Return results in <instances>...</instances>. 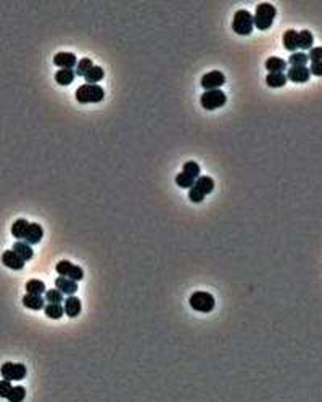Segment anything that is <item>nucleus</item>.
Instances as JSON below:
<instances>
[{"label": "nucleus", "instance_id": "nucleus-25", "mask_svg": "<svg viewBox=\"0 0 322 402\" xmlns=\"http://www.w3.org/2000/svg\"><path fill=\"white\" fill-rule=\"evenodd\" d=\"M74 71L72 69H60L57 71L55 74V81L60 84V85H70L72 81H74Z\"/></svg>", "mask_w": 322, "mask_h": 402}, {"label": "nucleus", "instance_id": "nucleus-29", "mask_svg": "<svg viewBox=\"0 0 322 402\" xmlns=\"http://www.w3.org/2000/svg\"><path fill=\"white\" fill-rule=\"evenodd\" d=\"M176 184H178L180 188H190L193 187V184H195V179L190 177V175H187L185 172H179L178 175H176Z\"/></svg>", "mask_w": 322, "mask_h": 402}, {"label": "nucleus", "instance_id": "nucleus-24", "mask_svg": "<svg viewBox=\"0 0 322 402\" xmlns=\"http://www.w3.org/2000/svg\"><path fill=\"white\" fill-rule=\"evenodd\" d=\"M313 42H314V35L309 33V31L298 33V48H301L303 52H305V50H311V48H313Z\"/></svg>", "mask_w": 322, "mask_h": 402}, {"label": "nucleus", "instance_id": "nucleus-34", "mask_svg": "<svg viewBox=\"0 0 322 402\" xmlns=\"http://www.w3.org/2000/svg\"><path fill=\"white\" fill-rule=\"evenodd\" d=\"M10 389H11V381H7V380L0 381V398H7Z\"/></svg>", "mask_w": 322, "mask_h": 402}, {"label": "nucleus", "instance_id": "nucleus-4", "mask_svg": "<svg viewBox=\"0 0 322 402\" xmlns=\"http://www.w3.org/2000/svg\"><path fill=\"white\" fill-rule=\"evenodd\" d=\"M189 304L193 310L197 312H211L215 309V298H213L211 293H206V291H197L193 293L189 300Z\"/></svg>", "mask_w": 322, "mask_h": 402}, {"label": "nucleus", "instance_id": "nucleus-35", "mask_svg": "<svg viewBox=\"0 0 322 402\" xmlns=\"http://www.w3.org/2000/svg\"><path fill=\"white\" fill-rule=\"evenodd\" d=\"M309 74H314L321 77L322 76V63H311V69H309Z\"/></svg>", "mask_w": 322, "mask_h": 402}, {"label": "nucleus", "instance_id": "nucleus-14", "mask_svg": "<svg viewBox=\"0 0 322 402\" xmlns=\"http://www.w3.org/2000/svg\"><path fill=\"white\" fill-rule=\"evenodd\" d=\"M23 306L28 307V309H33V310H40V309H44V306H45V300L42 296L26 293L23 296Z\"/></svg>", "mask_w": 322, "mask_h": 402}, {"label": "nucleus", "instance_id": "nucleus-27", "mask_svg": "<svg viewBox=\"0 0 322 402\" xmlns=\"http://www.w3.org/2000/svg\"><path fill=\"white\" fill-rule=\"evenodd\" d=\"M309 60H308V55L305 52H293L288 58L290 66H306Z\"/></svg>", "mask_w": 322, "mask_h": 402}, {"label": "nucleus", "instance_id": "nucleus-28", "mask_svg": "<svg viewBox=\"0 0 322 402\" xmlns=\"http://www.w3.org/2000/svg\"><path fill=\"white\" fill-rule=\"evenodd\" d=\"M44 300L48 302V304H62L65 301V298H63V293L62 291H58L57 288H53V290H48L45 291V298Z\"/></svg>", "mask_w": 322, "mask_h": 402}, {"label": "nucleus", "instance_id": "nucleus-3", "mask_svg": "<svg viewBox=\"0 0 322 402\" xmlns=\"http://www.w3.org/2000/svg\"><path fill=\"white\" fill-rule=\"evenodd\" d=\"M232 29H234V33H237L239 35L251 34V31H253V15L248 10H239L234 15Z\"/></svg>", "mask_w": 322, "mask_h": 402}, {"label": "nucleus", "instance_id": "nucleus-1", "mask_svg": "<svg viewBox=\"0 0 322 402\" xmlns=\"http://www.w3.org/2000/svg\"><path fill=\"white\" fill-rule=\"evenodd\" d=\"M277 16V10L272 3H259L256 5L253 15V28H258L261 31H266L272 26L274 18Z\"/></svg>", "mask_w": 322, "mask_h": 402}, {"label": "nucleus", "instance_id": "nucleus-5", "mask_svg": "<svg viewBox=\"0 0 322 402\" xmlns=\"http://www.w3.org/2000/svg\"><path fill=\"white\" fill-rule=\"evenodd\" d=\"M202 106L205 109H208V111H213V109H217L226 105L227 101V97L226 94L222 92L221 89H216V90H205V94L202 95Z\"/></svg>", "mask_w": 322, "mask_h": 402}, {"label": "nucleus", "instance_id": "nucleus-6", "mask_svg": "<svg viewBox=\"0 0 322 402\" xmlns=\"http://www.w3.org/2000/svg\"><path fill=\"white\" fill-rule=\"evenodd\" d=\"M26 367L23 364H13V362H7L2 365L0 368V375L3 376V380L7 381H20L23 378H26Z\"/></svg>", "mask_w": 322, "mask_h": 402}, {"label": "nucleus", "instance_id": "nucleus-23", "mask_svg": "<svg viewBox=\"0 0 322 402\" xmlns=\"http://www.w3.org/2000/svg\"><path fill=\"white\" fill-rule=\"evenodd\" d=\"M44 312L48 319H53V320H58L63 317L65 310L62 307V304H47L44 306Z\"/></svg>", "mask_w": 322, "mask_h": 402}, {"label": "nucleus", "instance_id": "nucleus-18", "mask_svg": "<svg viewBox=\"0 0 322 402\" xmlns=\"http://www.w3.org/2000/svg\"><path fill=\"white\" fill-rule=\"evenodd\" d=\"M266 84L272 89H281L287 84V76L284 72H269L266 76Z\"/></svg>", "mask_w": 322, "mask_h": 402}, {"label": "nucleus", "instance_id": "nucleus-10", "mask_svg": "<svg viewBox=\"0 0 322 402\" xmlns=\"http://www.w3.org/2000/svg\"><path fill=\"white\" fill-rule=\"evenodd\" d=\"M42 236H44V229H42L39 224L29 222L26 234H24V241L33 246V245H37V243L42 240Z\"/></svg>", "mask_w": 322, "mask_h": 402}, {"label": "nucleus", "instance_id": "nucleus-11", "mask_svg": "<svg viewBox=\"0 0 322 402\" xmlns=\"http://www.w3.org/2000/svg\"><path fill=\"white\" fill-rule=\"evenodd\" d=\"M309 69L306 66H291L288 68V72H287V79H290L291 82H296V84H301V82H308L309 81Z\"/></svg>", "mask_w": 322, "mask_h": 402}, {"label": "nucleus", "instance_id": "nucleus-15", "mask_svg": "<svg viewBox=\"0 0 322 402\" xmlns=\"http://www.w3.org/2000/svg\"><path fill=\"white\" fill-rule=\"evenodd\" d=\"M13 251L20 256V258L26 263V261L29 259H33V256H34V251H33V246L31 245H28L26 241H21V240H18L15 245H13Z\"/></svg>", "mask_w": 322, "mask_h": 402}, {"label": "nucleus", "instance_id": "nucleus-13", "mask_svg": "<svg viewBox=\"0 0 322 402\" xmlns=\"http://www.w3.org/2000/svg\"><path fill=\"white\" fill-rule=\"evenodd\" d=\"M81 307H82L81 306V300L76 298V296H68L65 300L63 310H65V314L71 319H74V317H77L79 314H81Z\"/></svg>", "mask_w": 322, "mask_h": 402}, {"label": "nucleus", "instance_id": "nucleus-32", "mask_svg": "<svg viewBox=\"0 0 322 402\" xmlns=\"http://www.w3.org/2000/svg\"><path fill=\"white\" fill-rule=\"evenodd\" d=\"M308 60H311V63H321L322 62V48L321 47H313L311 50H309V55H308Z\"/></svg>", "mask_w": 322, "mask_h": 402}, {"label": "nucleus", "instance_id": "nucleus-7", "mask_svg": "<svg viewBox=\"0 0 322 402\" xmlns=\"http://www.w3.org/2000/svg\"><path fill=\"white\" fill-rule=\"evenodd\" d=\"M224 82H226V76H224L221 71L206 72L202 77V87L205 90H216L219 89L221 85H224Z\"/></svg>", "mask_w": 322, "mask_h": 402}, {"label": "nucleus", "instance_id": "nucleus-22", "mask_svg": "<svg viewBox=\"0 0 322 402\" xmlns=\"http://www.w3.org/2000/svg\"><path fill=\"white\" fill-rule=\"evenodd\" d=\"M103 76H105L103 68H100V66H92V68L86 72L84 79H86L87 84H99V81H102Z\"/></svg>", "mask_w": 322, "mask_h": 402}, {"label": "nucleus", "instance_id": "nucleus-2", "mask_svg": "<svg viewBox=\"0 0 322 402\" xmlns=\"http://www.w3.org/2000/svg\"><path fill=\"white\" fill-rule=\"evenodd\" d=\"M105 97V90H103L99 84H84L76 90V100L81 105L86 103H99Z\"/></svg>", "mask_w": 322, "mask_h": 402}, {"label": "nucleus", "instance_id": "nucleus-19", "mask_svg": "<svg viewBox=\"0 0 322 402\" xmlns=\"http://www.w3.org/2000/svg\"><path fill=\"white\" fill-rule=\"evenodd\" d=\"M28 225L29 222L26 219H18V221H15L13 225H11V235L18 240H24V234H26L28 230Z\"/></svg>", "mask_w": 322, "mask_h": 402}, {"label": "nucleus", "instance_id": "nucleus-9", "mask_svg": "<svg viewBox=\"0 0 322 402\" xmlns=\"http://www.w3.org/2000/svg\"><path fill=\"white\" fill-rule=\"evenodd\" d=\"M2 264L11 270H21L24 267V261L13 251V249H8V251H5L2 254Z\"/></svg>", "mask_w": 322, "mask_h": 402}, {"label": "nucleus", "instance_id": "nucleus-21", "mask_svg": "<svg viewBox=\"0 0 322 402\" xmlns=\"http://www.w3.org/2000/svg\"><path fill=\"white\" fill-rule=\"evenodd\" d=\"M26 291L29 295H37V296H42L45 293V283L42 282V280H37V278H33L29 280L26 283Z\"/></svg>", "mask_w": 322, "mask_h": 402}, {"label": "nucleus", "instance_id": "nucleus-8", "mask_svg": "<svg viewBox=\"0 0 322 402\" xmlns=\"http://www.w3.org/2000/svg\"><path fill=\"white\" fill-rule=\"evenodd\" d=\"M53 63L62 69H72L77 65V58L71 52H60L53 57Z\"/></svg>", "mask_w": 322, "mask_h": 402}, {"label": "nucleus", "instance_id": "nucleus-26", "mask_svg": "<svg viewBox=\"0 0 322 402\" xmlns=\"http://www.w3.org/2000/svg\"><path fill=\"white\" fill-rule=\"evenodd\" d=\"M24 398H26V389L23 386H11L10 393L7 396V399L10 402H23Z\"/></svg>", "mask_w": 322, "mask_h": 402}, {"label": "nucleus", "instance_id": "nucleus-33", "mask_svg": "<svg viewBox=\"0 0 322 402\" xmlns=\"http://www.w3.org/2000/svg\"><path fill=\"white\" fill-rule=\"evenodd\" d=\"M189 198H190V201H193V203H202V201L205 200V195L200 193L195 187H192L189 190Z\"/></svg>", "mask_w": 322, "mask_h": 402}, {"label": "nucleus", "instance_id": "nucleus-16", "mask_svg": "<svg viewBox=\"0 0 322 402\" xmlns=\"http://www.w3.org/2000/svg\"><path fill=\"white\" fill-rule=\"evenodd\" d=\"M193 187H195L200 193H203L206 197V195H210L213 192V188H215V180H213L211 177H208V175H200L198 179H195V184H193Z\"/></svg>", "mask_w": 322, "mask_h": 402}, {"label": "nucleus", "instance_id": "nucleus-30", "mask_svg": "<svg viewBox=\"0 0 322 402\" xmlns=\"http://www.w3.org/2000/svg\"><path fill=\"white\" fill-rule=\"evenodd\" d=\"M182 172H185L187 175H190L193 179H198L200 177V166L198 163L195 161H187L184 164V168H182Z\"/></svg>", "mask_w": 322, "mask_h": 402}, {"label": "nucleus", "instance_id": "nucleus-12", "mask_svg": "<svg viewBox=\"0 0 322 402\" xmlns=\"http://www.w3.org/2000/svg\"><path fill=\"white\" fill-rule=\"evenodd\" d=\"M55 286L58 291H62L63 295H68V296H74V293L79 288L76 282H72V280L66 278V277H57Z\"/></svg>", "mask_w": 322, "mask_h": 402}, {"label": "nucleus", "instance_id": "nucleus-31", "mask_svg": "<svg viewBox=\"0 0 322 402\" xmlns=\"http://www.w3.org/2000/svg\"><path fill=\"white\" fill-rule=\"evenodd\" d=\"M94 66V63H92V60L90 58H82L81 62L77 63V68H76V71H74V74H77V76H86V72L92 68Z\"/></svg>", "mask_w": 322, "mask_h": 402}, {"label": "nucleus", "instance_id": "nucleus-17", "mask_svg": "<svg viewBox=\"0 0 322 402\" xmlns=\"http://www.w3.org/2000/svg\"><path fill=\"white\" fill-rule=\"evenodd\" d=\"M284 47L287 48L288 52H296L298 50V33L295 31V29H288V31H285L284 34Z\"/></svg>", "mask_w": 322, "mask_h": 402}, {"label": "nucleus", "instance_id": "nucleus-20", "mask_svg": "<svg viewBox=\"0 0 322 402\" xmlns=\"http://www.w3.org/2000/svg\"><path fill=\"white\" fill-rule=\"evenodd\" d=\"M287 68V62L282 58H277V57H271L267 58L266 62V69L269 72H284V69Z\"/></svg>", "mask_w": 322, "mask_h": 402}]
</instances>
